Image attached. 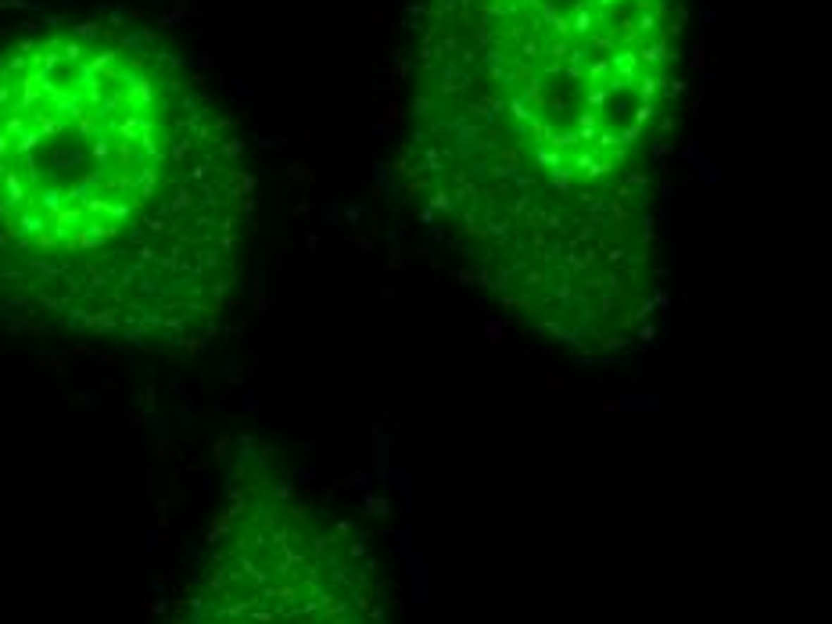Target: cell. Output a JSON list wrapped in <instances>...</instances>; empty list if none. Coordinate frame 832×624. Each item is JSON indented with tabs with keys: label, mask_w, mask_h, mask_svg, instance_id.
I'll list each match as a JSON object with an SVG mask.
<instances>
[{
	"label": "cell",
	"mask_w": 832,
	"mask_h": 624,
	"mask_svg": "<svg viewBox=\"0 0 832 624\" xmlns=\"http://www.w3.org/2000/svg\"><path fill=\"white\" fill-rule=\"evenodd\" d=\"M252 223L244 144L154 32L36 11L0 29V305L115 348H190Z\"/></svg>",
	"instance_id": "2"
},
{
	"label": "cell",
	"mask_w": 832,
	"mask_h": 624,
	"mask_svg": "<svg viewBox=\"0 0 832 624\" xmlns=\"http://www.w3.org/2000/svg\"><path fill=\"white\" fill-rule=\"evenodd\" d=\"M671 0H423L402 173L459 277L574 352L657 294Z\"/></svg>",
	"instance_id": "1"
},
{
	"label": "cell",
	"mask_w": 832,
	"mask_h": 624,
	"mask_svg": "<svg viewBox=\"0 0 832 624\" xmlns=\"http://www.w3.org/2000/svg\"><path fill=\"white\" fill-rule=\"evenodd\" d=\"M166 624H373V613L337 535L255 488L216 520Z\"/></svg>",
	"instance_id": "3"
}]
</instances>
